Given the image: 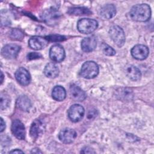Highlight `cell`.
Masks as SVG:
<instances>
[{
    "label": "cell",
    "mask_w": 154,
    "mask_h": 154,
    "mask_svg": "<svg viewBox=\"0 0 154 154\" xmlns=\"http://www.w3.org/2000/svg\"><path fill=\"white\" fill-rule=\"evenodd\" d=\"M129 16L134 21L146 22L151 16L150 7L146 4L134 5L129 11Z\"/></svg>",
    "instance_id": "1"
},
{
    "label": "cell",
    "mask_w": 154,
    "mask_h": 154,
    "mask_svg": "<svg viewBox=\"0 0 154 154\" xmlns=\"http://www.w3.org/2000/svg\"><path fill=\"white\" fill-rule=\"evenodd\" d=\"M99 73V66L94 61L85 62L81 69V75L86 79H91L96 77Z\"/></svg>",
    "instance_id": "2"
},
{
    "label": "cell",
    "mask_w": 154,
    "mask_h": 154,
    "mask_svg": "<svg viewBox=\"0 0 154 154\" xmlns=\"http://www.w3.org/2000/svg\"><path fill=\"white\" fill-rule=\"evenodd\" d=\"M97 22L91 19H81L77 23L78 29L80 32L83 34H90L94 32L97 29Z\"/></svg>",
    "instance_id": "3"
},
{
    "label": "cell",
    "mask_w": 154,
    "mask_h": 154,
    "mask_svg": "<svg viewBox=\"0 0 154 154\" xmlns=\"http://www.w3.org/2000/svg\"><path fill=\"white\" fill-rule=\"evenodd\" d=\"M109 35L117 46L122 47L123 46L125 42V35L121 27L117 25L112 26L109 29Z\"/></svg>",
    "instance_id": "4"
},
{
    "label": "cell",
    "mask_w": 154,
    "mask_h": 154,
    "mask_svg": "<svg viewBox=\"0 0 154 154\" xmlns=\"http://www.w3.org/2000/svg\"><path fill=\"white\" fill-rule=\"evenodd\" d=\"M85 113L84 108L79 104L72 105L68 110V116L71 121L77 122L80 121L84 117Z\"/></svg>",
    "instance_id": "5"
},
{
    "label": "cell",
    "mask_w": 154,
    "mask_h": 154,
    "mask_svg": "<svg viewBox=\"0 0 154 154\" xmlns=\"http://www.w3.org/2000/svg\"><path fill=\"white\" fill-rule=\"evenodd\" d=\"M49 57L54 62H61L65 57V51L63 47L60 45L52 46L49 51Z\"/></svg>",
    "instance_id": "6"
},
{
    "label": "cell",
    "mask_w": 154,
    "mask_h": 154,
    "mask_svg": "<svg viewBox=\"0 0 154 154\" xmlns=\"http://www.w3.org/2000/svg\"><path fill=\"white\" fill-rule=\"evenodd\" d=\"M20 50V47L16 44H8L4 46L1 49V55L5 58L11 59L16 58Z\"/></svg>",
    "instance_id": "7"
},
{
    "label": "cell",
    "mask_w": 154,
    "mask_h": 154,
    "mask_svg": "<svg viewBox=\"0 0 154 154\" xmlns=\"http://www.w3.org/2000/svg\"><path fill=\"white\" fill-rule=\"evenodd\" d=\"M149 53L148 48L143 45H137L131 49L132 56L138 60L146 59Z\"/></svg>",
    "instance_id": "8"
},
{
    "label": "cell",
    "mask_w": 154,
    "mask_h": 154,
    "mask_svg": "<svg viewBox=\"0 0 154 154\" xmlns=\"http://www.w3.org/2000/svg\"><path fill=\"white\" fill-rule=\"evenodd\" d=\"M76 137V133L75 130L71 128H64L62 129L59 134L58 138L60 140L66 144L72 143Z\"/></svg>",
    "instance_id": "9"
},
{
    "label": "cell",
    "mask_w": 154,
    "mask_h": 154,
    "mask_svg": "<svg viewBox=\"0 0 154 154\" xmlns=\"http://www.w3.org/2000/svg\"><path fill=\"white\" fill-rule=\"evenodd\" d=\"M11 132L19 140H23L25 137V128L19 120H14L11 124Z\"/></svg>",
    "instance_id": "10"
},
{
    "label": "cell",
    "mask_w": 154,
    "mask_h": 154,
    "mask_svg": "<svg viewBox=\"0 0 154 154\" xmlns=\"http://www.w3.org/2000/svg\"><path fill=\"white\" fill-rule=\"evenodd\" d=\"M60 14L54 8H49L44 11L42 14V19L48 24H54L59 19Z\"/></svg>",
    "instance_id": "11"
},
{
    "label": "cell",
    "mask_w": 154,
    "mask_h": 154,
    "mask_svg": "<svg viewBox=\"0 0 154 154\" xmlns=\"http://www.w3.org/2000/svg\"><path fill=\"white\" fill-rule=\"evenodd\" d=\"M15 77L17 82L22 85H27L31 81V76L29 73L23 67H20L16 70L15 73Z\"/></svg>",
    "instance_id": "12"
},
{
    "label": "cell",
    "mask_w": 154,
    "mask_h": 154,
    "mask_svg": "<svg viewBox=\"0 0 154 154\" xmlns=\"http://www.w3.org/2000/svg\"><path fill=\"white\" fill-rule=\"evenodd\" d=\"M48 43V40L44 37L34 36L28 41L29 47L34 50H41L45 48Z\"/></svg>",
    "instance_id": "13"
},
{
    "label": "cell",
    "mask_w": 154,
    "mask_h": 154,
    "mask_svg": "<svg viewBox=\"0 0 154 154\" xmlns=\"http://www.w3.org/2000/svg\"><path fill=\"white\" fill-rule=\"evenodd\" d=\"M97 42L94 37H88L84 38L81 42V48L83 51L90 52L93 51L96 47Z\"/></svg>",
    "instance_id": "14"
},
{
    "label": "cell",
    "mask_w": 154,
    "mask_h": 154,
    "mask_svg": "<svg viewBox=\"0 0 154 154\" xmlns=\"http://www.w3.org/2000/svg\"><path fill=\"white\" fill-rule=\"evenodd\" d=\"M69 91L72 98L76 101H82L86 98L85 93L76 85H71Z\"/></svg>",
    "instance_id": "15"
},
{
    "label": "cell",
    "mask_w": 154,
    "mask_h": 154,
    "mask_svg": "<svg viewBox=\"0 0 154 154\" xmlns=\"http://www.w3.org/2000/svg\"><path fill=\"white\" fill-rule=\"evenodd\" d=\"M116 14V8L113 4H106L101 8L100 16L104 19H109Z\"/></svg>",
    "instance_id": "16"
},
{
    "label": "cell",
    "mask_w": 154,
    "mask_h": 154,
    "mask_svg": "<svg viewBox=\"0 0 154 154\" xmlns=\"http://www.w3.org/2000/svg\"><path fill=\"white\" fill-rule=\"evenodd\" d=\"M126 76L132 81H138L141 78V73L140 70L133 65H129L126 68Z\"/></svg>",
    "instance_id": "17"
},
{
    "label": "cell",
    "mask_w": 154,
    "mask_h": 154,
    "mask_svg": "<svg viewBox=\"0 0 154 154\" xmlns=\"http://www.w3.org/2000/svg\"><path fill=\"white\" fill-rule=\"evenodd\" d=\"M44 73L48 78H55L59 74V69L55 63H49L45 66Z\"/></svg>",
    "instance_id": "18"
},
{
    "label": "cell",
    "mask_w": 154,
    "mask_h": 154,
    "mask_svg": "<svg viewBox=\"0 0 154 154\" xmlns=\"http://www.w3.org/2000/svg\"><path fill=\"white\" fill-rule=\"evenodd\" d=\"M17 106L23 111H28L31 108V102L26 96H20L16 101Z\"/></svg>",
    "instance_id": "19"
},
{
    "label": "cell",
    "mask_w": 154,
    "mask_h": 154,
    "mask_svg": "<svg viewBox=\"0 0 154 154\" xmlns=\"http://www.w3.org/2000/svg\"><path fill=\"white\" fill-rule=\"evenodd\" d=\"M43 131V123L40 120H35L30 128V135L34 139L37 138Z\"/></svg>",
    "instance_id": "20"
},
{
    "label": "cell",
    "mask_w": 154,
    "mask_h": 154,
    "mask_svg": "<svg viewBox=\"0 0 154 154\" xmlns=\"http://www.w3.org/2000/svg\"><path fill=\"white\" fill-rule=\"evenodd\" d=\"M52 96L55 100L62 101L66 96V90L61 85H57L52 90Z\"/></svg>",
    "instance_id": "21"
},
{
    "label": "cell",
    "mask_w": 154,
    "mask_h": 154,
    "mask_svg": "<svg viewBox=\"0 0 154 154\" xmlns=\"http://www.w3.org/2000/svg\"><path fill=\"white\" fill-rule=\"evenodd\" d=\"M68 13L73 15H84V14H90L91 12L89 9L85 7H73L69 10Z\"/></svg>",
    "instance_id": "22"
},
{
    "label": "cell",
    "mask_w": 154,
    "mask_h": 154,
    "mask_svg": "<svg viewBox=\"0 0 154 154\" xmlns=\"http://www.w3.org/2000/svg\"><path fill=\"white\" fill-rule=\"evenodd\" d=\"M101 48L102 49L103 52L104 53L105 55H108V56H113L116 54V51L109 46L106 43H102L101 45Z\"/></svg>",
    "instance_id": "23"
},
{
    "label": "cell",
    "mask_w": 154,
    "mask_h": 154,
    "mask_svg": "<svg viewBox=\"0 0 154 154\" xmlns=\"http://www.w3.org/2000/svg\"><path fill=\"white\" fill-rule=\"evenodd\" d=\"M10 99L8 96L4 93H1V109L2 110L5 109L9 105Z\"/></svg>",
    "instance_id": "24"
},
{
    "label": "cell",
    "mask_w": 154,
    "mask_h": 154,
    "mask_svg": "<svg viewBox=\"0 0 154 154\" xmlns=\"http://www.w3.org/2000/svg\"><path fill=\"white\" fill-rule=\"evenodd\" d=\"M10 37L13 40H22L23 37V33L19 29H13L10 32Z\"/></svg>",
    "instance_id": "25"
},
{
    "label": "cell",
    "mask_w": 154,
    "mask_h": 154,
    "mask_svg": "<svg viewBox=\"0 0 154 154\" xmlns=\"http://www.w3.org/2000/svg\"><path fill=\"white\" fill-rule=\"evenodd\" d=\"M46 38L48 40L52 41V42H61L66 39V38L64 36L61 35H57V34L50 35L46 37Z\"/></svg>",
    "instance_id": "26"
},
{
    "label": "cell",
    "mask_w": 154,
    "mask_h": 154,
    "mask_svg": "<svg viewBox=\"0 0 154 154\" xmlns=\"http://www.w3.org/2000/svg\"><path fill=\"white\" fill-rule=\"evenodd\" d=\"M42 57V55L37 52H30L27 55V58L29 60L38 59Z\"/></svg>",
    "instance_id": "27"
},
{
    "label": "cell",
    "mask_w": 154,
    "mask_h": 154,
    "mask_svg": "<svg viewBox=\"0 0 154 154\" xmlns=\"http://www.w3.org/2000/svg\"><path fill=\"white\" fill-rule=\"evenodd\" d=\"M81 153H95L94 151H93L92 150V149L88 147H85L84 149H82V150H81Z\"/></svg>",
    "instance_id": "28"
},
{
    "label": "cell",
    "mask_w": 154,
    "mask_h": 154,
    "mask_svg": "<svg viewBox=\"0 0 154 154\" xmlns=\"http://www.w3.org/2000/svg\"><path fill=\"white\" fill-rule=\"evenodd\" d=\"M5 128V123L4 122V120L2 119V118H1V132H2Z\"/></svg>",
    "instance_id": "29"
},
{
    "label": "cell",
    "mask_w": 154,
    "mask_h": 154,
    "mask_svg": "<svg viewBox=\"0 0 154 154\" xmlns=\"http://www.w3.org/2000/svg\"><path fill=\"white\" fill-rule=\"evenodd\" d=\"M10 153H23V152L19 149H15L10 152Z\"/></svg>",
    "instance_id": "30"
},
{
    "label": "cell",
    "mask_w": 154,
    "mask_h": 154,
    "mask_svg": "<svg viewBox=\"0 0 154 154\" xmlns=\"http://www.w3.org/2000/svg\"><path fill=\"white\" fill-rule=\"evenodd\" d=\"M1 84L2 83V81H3V73H2V72H1Z\"/></svg>",
    "instance_id": "31"
}]
</instances>
